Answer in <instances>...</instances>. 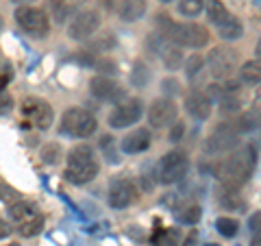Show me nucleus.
<instances>
[{
  "label": "nucleus",
  "mask_w": 261,
  "mask_h": 246,
  "mask_svg": "<svg viewBox=\"0 0 261 246\" xmlns=\"http://www.w3.org/2000/svg\"><path fill=\"white\" fill-rule=\"evenodd\" d=\"M163 37L178 48H202L209 44V31L196 22H172Z\"/></svg>",
  "instance_id": "7ed1b4c3"
},
{
  "label": "nucleus",
  "mask_w": 261,
  "mask_h": 246,
  "mask_svg": "<svg viewBox=\"0 0 261 246\" xmlns=\"http://www.w3.org/2000/svg\"><path fill=\"white\" fill-rule=\"evenodd\" d=\"M98 172H100V163H98L92 146L79 144L65 157V170H63L65 181L74 185H85L98 177Z\"/></svg>",
  "instance_id": "f03ea898"
},
{
  "label": "nucleus",
  "mask_w": 261,
  "mask_h": 246,
  "mask_svg": "<svg viewBox=\"0 0 261 246\" xmlns=\"http://www.w3.org/2000/svg\"><path fill=\"white\" fill-rule=\"evenodd\" d=\"M116 11L124 22H137L146 13V0H116Z\"/></svg>",
  "instance_id": "6ab92c4d"
},
{
  "label": "nucleus",
  "mask_w": 261,
  "mask_h": 246,
  "mask_svg": "<svg viewBox=\"0 0 261 246\" xmlns=\"http://www.w3.org/2000/svg\"><path fill=\"white\" fill-rule=\"evenodd\" d=\"M150 144H152L150 131L148 129H135V131H130V133H126L124 137H122L120 149L126 155H137V153L148 151Z\"/></svg>",
  "instance_id": "f3484780"
},
{
  "label": "nucleus",
  "mask_w": 261,
  "mask_h": 246,
  "mask_svg": "<svg viewBox=\"0 0 261 246\" xmlns=\"http://www.w3.org/2000/svg\"><path fill=\"white\" fill-rule=\"evenodd\" d=\"M176 113H178V107H176V103L172 101V98H168V96L154 98V101L150 103V107H148V122L154 129L170 127L176 120Z\"/></svg>",
  "instance_id": "ddd939ff"
},
{
  "label": "nucleus",
  "mask_w": 261,
  "mask_h": 246,
  "mask_svg": "<svg viewBox=\"0 0 261 246\" xmlns=\"http://www.w3.org/2000/svg\"><path fill=\"white\" fill-rule=\"evenodd\" d=\"M150 81V72L148 68L142 63V61H137L135 63V68H133V75H130V83H133L135 87H144L146 83Z\"/></svg>",
  "instance_id": "c756f323"
},
{
  "label": "nucleus",
  "mask_w": 261,
  "mask_h": 246,
  "mask_svg": "<svg viewBox=\"0 0 261 246\" xmlns=\"http://www.w3.org/2000/svg\"><path fill=\"white\" fill-rule=\"evenodd\" d=\"M255 55H257V59H261V39L257 42V48H255Z\"/></svg>",
  "instance_id": "c03bdc74"
},
{
  "label": "nucleus",
  "mask_w": 261,
  "mask_h": 246,
  "mask_svg": "<svg viewBox=\"0 0 261 246\" xmlns=\"http://www.w3.org/2000/svg\"><path fill=\"white\" fill-rule=\"evenodd\" d=\"M248 227H250V233H257L261 229V211H255L248 220Z\"/></svg>",
  "instance_id": "e433bc0d"
},
{
  "label": "nucleus",
  "mask_w": 261,
  "mask_h": 246,
  "mask_svg": "<svg viewBox=\"0 0 261 246\" xmlns=\"http://www.w3.org/2000/svg\"><path fill=\"white\" fill-rule=\"evenodd\" d=\"M161 87L166 89V92H170V94H176L178 92V81H174V79H166L161 83Z\"/></svg>",
  "instance_id": "58836bf2"
},
{
  "label": "nucleus",
  "mask_w": 261,
  "mask_h": 246,
  "mask_svg": "<svg viewBox=\"0 0 261 246\" xmlns=\"http://www.w3.org/2000/svg\"><path fill=\"white\" fill-rule=\"evenodd\" d=\"M176 9L185 18H196V15H200V11L205 9V0H178Z\"/></svg>",
  "instance_id": "a878e982"
},
{
  "label": "nucleus",
  "mask_w": 261,
  "mask_h": 246,
  "mask_svg": "<svg viewBox=\"0 0 261 246\" xmlns=\"http://www.w3.org/2000/svg\"><path fill=\"white\" fill-rule=\"evenodd\" d=\"M7 246H20V244H15V242H11V244H7Z\"/></svg>",
  "instance_id": "49530a36"
},
{
  "label": "nucleus",
  "mask_w": 261,
  "mask_h": 246,
  "mask_svg": "<svg viewBox=\"0 0 261 246\" xmlns=\"http://www.w3.org/2000/svg\"><path fill=\"white\" fill-rule=\"evenodd\" d=\"M140 199V190L130 179H118L109 187V205L113 209H126Z\"/></svg>",
  "instance_id": "4468645a"
},
{
  "label": "nucleus",
  "mask_w": 261,
  "mask_h": 246,
  "mask_svg": "<svg viewBox=\"0 0 261 246\" xmlns=\"http://www.w3.org/2000/svg\"><path fill=\"white\" fill-rule=\"evenodd\" d=\"M183 133H185V127L181 125V122H174L172 131H170V142H178V139L183 137Z\"/></svg>",
  "instance_id": "c9c22d12"
},
{
  "label": "nucleus",
  "mask_w": 261,
  "mask_h": 246,
  "mask_svg": "<svg viewBox=\"0 0 261 246\" xmlns=\"http://www.w3.org/2000/svg\"><path fill=\"white\" fill-rule=\"evenodd\" d=\"M207 65L218 81H224L238 68V53L228 46H216L207 55Z\"/></svg>",
  "instance_id": "1a4fd4ad"
},
{
  "label": "nucleus",
  "mask_w": 261,
  "mask_h": 246,
  "mask_svg": "<svg viewBox=\"0 0 261 246\" xmlns=\"http://www.w3.org/2000/svg\"><path fill=\"white\" fill-rule=\"evenodd\" d=\"M11 3H18V5H24V3H31V0H11Z\"/></svg>",
  "instance_id": "a18cd8bd"
},
{
  "label": "nucleus",
  "mask_w": 261,
  "mask_h": 246,
  "mask_svg": "<svg viewBox=\"0 0 261 246\" xmlns=\"http://www.w3.org/2000/svg\"><path fill=\"white\" fill-rule=\"evenodd\" d=\"M242 107V96L235 94V96H228L224 98V101H220V109H222V113H238Z\"/></svg>",
  "instance_id": "473e14b6"
},
{
  "label": "nucleus",
  "mask_w": 261,
  "mask_h": 246,
  "mask_svg": "<svg viewBox=\"0 0 261 246\" xmlns=\"http://www.w3.org/2000/svg\"><path fill=\"white\" fill-rule=\"evenodd\" d=\"M181 246H198V231H196V229H192L190 235H187L185 240L181 242Z\"/></svg>",
  "instance_id": "ea45409f"
},
{
  "label": "nucleus",
  "mask_w": 261,
  "mask_h": 246,
  "mask_svg": "<svg viewBox=\"0 0 261 246\" xmlns=\"http://www.w3.org/2000/svg\"><path fill=\"white\" fill-rule=\"evenodd\" d=\"M200 216H202V207L200 205H196V203L187 205V207H183L181 214H176V218L181 220L183 225H196L200 220Z\"/></svg>",
  "instance_id": "cd10ccee"
},
{
  "label": "nucleus",
  "mask_w": 261,
  "mask_h": 246,
  "mask_svg": "<svg viewBox=\"0 0 261 246\" xmlns=\"http://www.w3.org/2000/svg\"><path fill=\"white\" fill-rule=\"evenodd\" d=\"M257 125H261V120L252 111H248V113H244V116H240V120L235 122V131H238V133H242V131H252V129H257Z\"/></svg>",
  "instance_id": "7c9ffc66"
},
{
  "label": "nucleus",
  "mask_w": 261,
  "mask_h": 246,
  "mask_svg": "<svg viewBox=\"0 0 261 246\" xmlns=\"http://www.w3.org/2000/svg\"><path fill=\"white\" fill-rule=\"evenodd\" d=\"M250 111L261 120V89L255 94V98H252V109H250Z\"/></svg>",
  "instance_id": "a19ab883"
},
{
  "label": "nucleus",
  "mask_w": 261,
  "mask_h": 246,
  "mask_svg": "<svg viewBox=\"0 0 261 246\" xmlns=\"http://www.w3.org/2000/svg\"><path fill=\"white\" fill-rule=\"evenodd\" d=\"M240 190H224V194H222V203L226 205V207H244V201L240 199V194H238Z\"/></svg>",
  "instance_id": "72a5a7b5"
},
{
  "label": "nucleus",
  "mask_w": 261,
  "mask_h": 246,
  "mask_svg": "<svg viewBox=\"0 0 261 246\" xmlns=\"http://www.w3.org/2000/svg\"><path fill=\"white\" fill-rule=\"evenodd\" d=\"M98 29H100V13L94 9H87L72 18L70 27H68V35L74 39V42H83V39L92 37Z\"/></svg>",
  "instance_id": "f8f14e48"
},
{
  "label": "nucleus",
  "mask_w": 261,
  "mask_h": 246,
  "mask_svg": "<svg viewBox=\"0 0 261 246\" xmlns=\"http://www.w3.org/2000/svg\"><path fill=\"white\" fill-rule=\"evenodd\" d=\"M142 116H144V103L140 98H126V101H120L109 113V127L126 129L130 125H137Z\"/></svg>",
  "instance_id": "9d476101"
},
{
  "label": "nucleus",
  "mask_w": 261,
  "mask_h": 246,
  "mask_svg": "<svg viewBox=\"0 0 261 246\" xmlns=\"http://www.w3.org/2000/svg\"><path fill=\"white\" fill-rule=\"evenodd\" d=\"M187 168H190L187 155L183 151H170L159 161V181L166 185L178 183L187 175Z\"/></svg>",
  "instance_id": "6e6552de"
},
{
  "label": "nucleus",
  "mask_w": 261,
  "mask_h": 246,
  "mask_svg": "<svg viewBox=\"0 0 261 246\" xmlns=\"http://www.w3.org/2000/svg\"><path fill=\"white\" fill-rule=\"evenodd\" d=\"M0 199L3 201H7V203H15V199H18V194H15V190H11V187H7V185H3L0 183Z\"/></svg>",
  "instance_id": "f704fd0d"
},
{
  "label": "nucleus",
  "mask_w": 261,
  "mask_h": 246,
  "mask_svg": "<svg viewBox=\"0 0 261 246\" xmlns=\"http://www.w3.org/2000/svg\"><path fill=\"white\" fill-rule=\"evenodd\" d=\"M15 22H18V27L24 33H29L33 37H46L50 33V18H48V13L33 5H20L15 9Z\"/></svg>",
  "instance_id": "423d86ee"
},
{
  "label": "nucleus",
  "mask_w": 261,
  "mask_h": 246,
  "mask_svg": "<svg viewBox=\"0 0 261 246\" xmlns=\"http://www.w3.org/2000/svg\"><path fill=\"white\" fill-rule=\"evenodd\" d=\"M163 3H172V0H163Z\"/></svg>",
  "instance_id": "de8ad7c7"
},
{
  "label": "nucleus",
  "mask_w": 261,
  "mask_h": 246,
  "mask_svg": "<svg viewBox=\"0 0 261 246\" xmlns=\"http://www.w3.org/2000/svg\"><path fill=\"white\" fill-rule=\"evenodd\" d=\"M216 229H218V233L220 235H224V237H235L240 231V223L235 218H228V216H220L216 220Z\"/></svg>",
  "instance_id": "bb28decb"
},
{
  "label": "nucleus",
  "mask_w": 261,
  "mask_h": 246,
  "mask_svg": "<svg viewBox=\"0 0 261 246\" xmlns=\"http://www.w3.org/2000/svg\"><path fill=\"white\" fill-rule=\"evenodd\" d=\"M46 3H48V11H50L53 20L59 24L70 20L81 7V0H46Z\"/></svg>",
  "instance_id": "a211bd4d"
},
{
  "label": "nucleus",
  "mask_w": 261,
  "mask_h": 246,
  "mask_svg": "<svg viewBox=\"0 0 261 246\" xmlns=\"http://www.w3.org/2000/svg\"><path fill=\"white\" fill-rule=\"evenodd\" d=\"M259 153L252 144H244L240 149L231 151L226 159H222L216 168V177L224 190H240L242 185L250 181L252 172L257 168Z\"/></svg>",
  "instance_id": "f257e3e1"
},
{
  "label": "nucleus",
  "mask_w": 261,
  "mask_h": 246,
  "mask_svg": "<svg viewBox=\"0 0 261 246\" xmlns=\"http://www.w3.org/2000/svg\"><path fill=\"white\" fill-rule=\"evenodd\" d=\"M250 246H261V229L257 233H252V242H250Z\"/></svg>",
  "instance_id": "37998d69"
},
{
  "label": "nucleus",
  "mask_w": 261,
  "mask_h": 246,
  "mask_svg": "<svg viewBox=\"0 0 261 246\" xmlns=\"http://www.w3.org/2000/svg\"><path fill=\"white\" fill-rule=\"evenodd\" d=\"M9 231H11V229H9V225H7L5 220H0V240H5V237L9 235Z\"/></svg>",
  "instance_id": "79ce46f5"
},
{
  "label": "nucleus",
  "mask_w": 261,
  "mask_h": 246,
  "mask_svg": "<svg viewBox=\"0 0 261 246\" xmlns=\"http://www.w3.org/2000/svg\"><path fill=\"white\" fill-rule=\"evenodd\" d=\"M202 68H205V59H202L200 55H192L190 59H185V72H187V79L190 81L198 79Z\"/></svg>",
  "instance_id": "c85d7f7f"
},
{
  "label": "nucleus",
  "mask_w": 261,
  "mask_h": 246,
  "mask_svg": "<svg viewBox=\"0 0 261 246\" xmlns=\"http://www.w3.org/2000/svg\"><path fill=\"white\" fill-rule=\"evenodd\" d=\"M113 142H116V139H111L109 135H102L100 137V151L105 153V157H107L109 163H118L120 157H118V153H116V146H113Z\"/></svg>",
  "instance_id": "2f4dec72"
},
{
  "label": "nucleus",
  "mask_w": 261,
  "mask_h": 246,
  "mask_svg": "<svg viewBox=\"0 0 261 246\" xmlns=\"http://www.w3.org/2000/svg\"><path fill=\"white\" fill-rule=\"evenodd\" d=\"M161 55H163V65H166L170 72H174V70H178V68H183V63H185L183 48L170 46V48H166V51H163Z\"/></svg>",
  "instance_id": "393cba45"
},
{
  "label": "nucleus",
  "mask_w": 261,
  "mask_h": 246,
  "mask_svg": "<svg viewBox=\"0 0 261 246\" xmlns=\"http://www.w3.org/2000/svg\"><path fill=\"white\" fill-rule=\"evenodd\" d=\"M205 246H216V244H205Z\"/></svg>",
  "instance_id": "09e8293b"
},
{
  "label": "nucleus",
  "mask_w": 261,
  "mask_h": 246,
  "mask_svg": "<svg viewBox=\"0 0 261 246\" xmlns=\"http://www.w3.org/2000/svg\"><path fill=\"white\" fill-rule=\"evenodd\" d=\"M211 98L200 92V89H194V92L187 94L185 98V111L190 113L194 120H207L211 116Z\"/></svg>",
  "instance_id": "dca6fc26"
},
{
  "label": "nucleus",
  "mask_w": 261,
  "mask_h": 246,
  "mask_svg": "<svg viewBox=\"0 0 261 246\" xmlns=\"http://www.w3.org/2000/svg\"><path fill=\"white\" fill-rule=\"evenodd\" d=\"M3 63H5V61H3V59H0V65H3Z\"/></svg>",
  "instance_id": "8fccbe9b"
},
{
  "label": "nucleus",
  "mask_w": 261,
  "mask_h": 246,
  "mask_svg": "<svg viewBox=\"0 0 261 246\" xmlns=\"http://www.w3.org/2000/svg\"><path fill=\"white\" fill-rule=\"evenodd\" d=\"M89 92H92V96H96L98 101L116 103L122 98L124 89H122L118 81H113L109 77H92V81H89Z\"/></svg>",
  "instance_id": "2eb2a0df"
},
{
  "label": "nucleus",
  "mask_w": 261,
  "mask_h": 246,
  "mask_svg": "<svg viewBox=\"0 0 261 246\" xmlns=\"http://www.w3.org/2000/svg\"><path fill=\"white\" fill-rule=\"evenodd\" d=\"M11 96H7V94H0V113H7V111H11Z\"/></svg>",
  "instance_id": "4c0bfd02"
},
{
  "label": "nucleus",
  "mask_w": 261,
  "mask_h": 246,
  "mask_svg": "<svg viewBox=\"0 0 261 246\" xmlns=\"http://www.w3.org/2000/svg\"><path fill=\"white\" fill-rule=\"evenodd\" d=\"M181 242H183L181 231L174 227L161 229V231L152 237V246H181Z\"/></svg>",
  "instance_id": "b1692460"
},
{
  "label": "nucleus",
  "mask_w": 261,
  "mask_h": 246,
  "mask_svg": "<svg viewBox=\"0 0 261 246\" xmlns=\"http://www.w3.org/2000/svg\"><path fill=\"white\" fill-rule=\"evenodd\" d=\"M240 144V133L231 125H220L214 129L207 139H205V153L207 155H220V153H231L238 149Z\"/></svg>",
  "instance_id": "9b49d317"
},
{
  "label": "nucleus",
  "mask_w": 261,
  "mask_h": 246,
  "mask_svg": "<svg viewBox=\"0 0 261 246\" xmlns=\"http://www.w3.org/2000/svg\"><path fill=\"white\" fill-rule=\"evenodd\" d=\"M98 120L92 111L83 107H70L61 118V131L70 137H89L96 133Z\"/></svg>",
  "instance_id": "39448f33"
},
{
  "label": "nucleus",
  "mask_w": 261,
  "mask_h": 246,
  "mask_svg": "<svg viewBox=\"0 0 261 246\" xmlns=\"http://www.w3.org/2000/svg\"><path fill=\"white\" fill-rule=\"evenodd\" d=\"M22 116L27 118L29 125L37 127V129H50V125L55 122V111H53V105L44 101V98H37V96H29L22 101Z\"/></svg>",
  "instance_id": "0eeeda50"
},
{
  "label": "nucleus",
  "mask_w": 261,
  "mask_h": 246,
  "mask_svg": "<svg viewBox=\"0 0 261 246\" xmlns=\"http://www.w3.org/2000/svg\"><path fill=\"white\" fill-rule=\"evenodd\" d=\"M218 33H220V37L226 39V42H235V39H242L244 35V27H242V22L238 18H228L224 24H220L218 27Z\"/></svg>",
  "instance_id": "5701e85b"
},
{
  "label": "nucleus",
  "mask_w": 261,
  "mask_h": 246,
  "mask_svg": "<svg viewBox=\"0 0 261 246\" xmlns=\"http://www.w3.org/2000/svg\"><path fill=\"white\" fill-rule=\"evenodd\" d=\"M240 83L242 85H257L261 83V59H250L240 68Z\"/></svg>",
  "instance_id": "412c9836"
},
{
  "label": "nucleus",
  "mask_w": 261,
  "mask_h": 246,
  "mask_svg": "<svg viewBox=\"0 0 261 246\" xmlns=\"http://www.w3.org/2000/svg\"><path fill=\"white\" fill-rule=\"evenodd\" d=\"M205 9H207L209 20L214 22L216 27H220V24H224L228 18H231V13H228V9L224 7L222 0H205Z\"/></svg>",
  "instance_id": "4be33fe9"
},
{
  "label": "nucleus",
  "mask_w": 261,
  "mask_h": 246,
  "mask_svg": "<svg viewBox=\"0 0 261 246\" xmlns=\"http://www.w3.org/2000/svg\"><path fill=\"white\" fill-rule=\"evenodd\" d=\"M240 92H242V83H240V81H233V79L218 81V83H211L207 87V96L209 98H218V101H224V98L235 96Z\"/></svg>",
  "instance_id": "aec40b11"
},
{
  "label": "nucleus",
  "mask_w": 261,
  "mask_h": 246,
  "mask_svg": "<svg viewBox=\"0 0 261 246\" xmlns=\"http://www.w3.org/2000/svg\"><path fill=\"white\" fill-rule=\"evenodd\" d=\"M9 218L18 233L24 237H33L44 229V216L33 203L27 201H15L9 205Z\"/></svg>",
  "instance_id": "20e7f679"
}]
</instances>
